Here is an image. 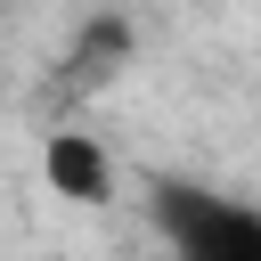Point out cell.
Instances as JSON below:
<instances>
[{"instance_id": "1", "label": "cell", "mask_w": 261, "mask_h": 261, "mask_svg": "<svg viewBox=\"0 0 261 261\" xmlns=\"http://www.w3.org/2000/svg\"><path fill=\"white\" fill-rule=\"evenodd\" d=\"M155 237L188 261H261V204L220 196V188H179L163 179L155 196Z\"/></svg>"}, {"instance_id": "2", "label": "cell", "mask_w": 261, "mask_h": 261, "mask_svg": "<svg viewBox=\"0 0 261 261\" xmlns=\"http://www.w3.org/2000/svg\"><path fill=\"white\" fill-rule=\"evenodd\" d=\"M41 179H49V196H65V204H106V196H114V155H106L90 130H49V139H41Z\"/></svg>"}, {"instance_id": "3", "label": "cell", "mask_w": 261, "mask_h": 261, "mask_svg": "<svg viewBox=\"0 0 261 261\" xmlns=\"http://www.w3.org/2000/svg\"><path fill=\"white\" fill-rule=\"evenodd\" d=\"M114 57H130V33H122V24H90V33H82V49H73L82 82H106V73H114Z\"/></svg>"}, {"instance_id": "4", "label": "cell", "mask_w": 261, "mask_h": 261, "mask_svg": "<svg viewBox=\"0 0 261 261\" xmlns=\"http://www.w3.org/2000/svg\"><path fill=\"white\" fill-rule=\"evenodd\" d=\"M0 8H8V0H0Z\"/></svg>"}]
</instances>
